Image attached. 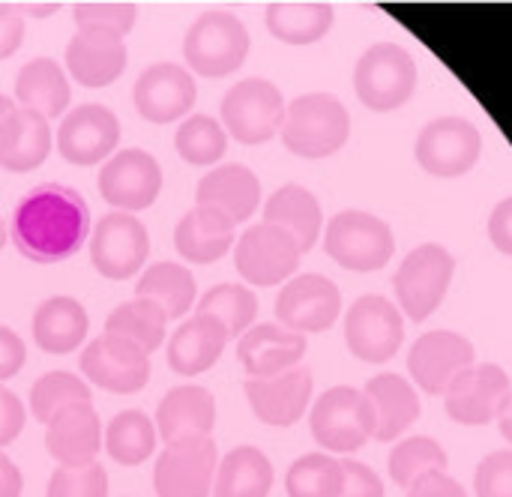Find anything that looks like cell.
Masks as SVG:
<instances>
[{"label": "cell", "mask_w": 512, "mask_h": 497, "mask_svg": "<svg viewBox=\"0 0 512 497\" xmlns=\"http://www.w3.org/2000/svg\"><path fill=\"white\" fill-rule=\"evenodd\" d=\"M486 231H489L492 246H495L498 252H504V255H510L512 258V195L495 204Z\"/></svg>", "instance_id": "cell-51"}, {"label": "cell", "mask_w": 512, "mask_h": 497, "mask_svg": "<svg viewBox=\"0 0 512 497\" xmlns=\"http://www.w3.org/2000/svg\"><path fill=\"white\" fill-rule=\"evenodd\" d=\"M84 402H90V387H87V381H81L69 372H48L30 390L33 417L45 426L57 411H63L69 405H84Z\"/></svg>", "instance_id": "cell-43"}, {"label": "cell", "mask_w": 512, "mask_h": 497, "mask_svg": "<svg viewBox=\"0 0 512 497\" xmlns=\"http://www.w3.org/2000/svg\"><path fill=\"white\" fill-rule=\"evenodd\" d=\"M195 288H198V282H195L192 270H186L183 264H174V261H159L144 270V276L135 285V297L156 303L171 321V318H183L192 309Z\"/></svg>", "instance_id": "cell-36"}, {"label": "cell", "mask_w": 512, "mask_h": 497, "mask_svg": "<svg viewBox=\"0 0 512 497\" xmlns=\"http://www.w3.org/2000/svg\"><path fill=\"white\" fill-rule=\"evenodd\" d=\"M510 396L512 381L507 369L498 363H474L447 387L444 408L459 426H489L501 420Z\"/></svg>", "instance_id": "cell-10"}, {"label": "cell", "mask_w": 512, "mask_h": 497, "mask_svg": "<svg viewBox=\"0 0 512 497\" xmlns=\"http://www.w3.org/2000/svg\"><path fill=\"white\" fill-rule=\"evenodd\" d=\"M345 483L342 459L327 453H309L300 456L285 477L288 497H339Z\"/></svg>", "instance_id": "cell-39"}, {"label": "cell", "mask_w": 512, "mask_h": 497, "mask_svg": "<svg viewBox=\"0 0 512 497\" xmlns=\"http://www.w3.org/2000/svg\"><path fill=\"white\" fill-rule=\"evenodd\" d=\"M336 21L327 0H276L267 6V30L288 45H312L330 33Z\"/></svg>", "instance_id": "cell-34"}, {"label": "cell", "mask_w": 512, "mask_h": 497, "mask_svg": "<svg viewBox=\"0 0 512 497\" xmlns=\"http://www.w3.org/2000/svg\"><path fill=\"white\" fill-rule=\"evenodd\" d=\"M15 108H18V105H15L9 96H0V126L12 117V111H15Z\"/></svg>", "instance_id": "cell-56"}, {"label": "cell", "mask_w": 512, "mask_h": 497, "mask_svg": "<svg viewBox=\"0 0 512 497\" xmlns=\"http://www.w3.org/2000/svg\"><path fill=\"white\" fill-rule=\"evenodd\" d=\"M306 354V336L291 333L282 324H258L240 336L237 360L249 378H276L300 366Z\"/></svg>", "instance_id": "cell-24"}, {"label": "cell", "mask_w": 512, "mask_h": 497, "mask_svg": "<svg viewBox=\"0 0 512 497\" xmlns=\"http://www.w3.org/2000/svg\"><path fill=\"white\" fill-rule=\"evenodd\" d=\"M405 342V318L396 303L378 294L360 297L345 315V345L363 363H387Z\"/></svg>", "instance_id": "cell-11"}, {"label": "cell", "mask_w": 512, "mask_h": 497, "mask_svg": "<svg viewBox=\"0 0 512 497\" xmlns=\"http://www.w3.org/2000/svg\"><path fill=\"white\" fill-rule=\"evenodd\" d=\"M498 426H501V435H504V438L512 444V396H510L507 411H504V414H501V420H498Z\"/></svg>", "instance_id": "cell-54"}, {"label": "cell", "mask_w": 512, "mask_h": 497, "mask_svg": "<svg viewBox=\"0 0 512 497\" xmlns=\"http://www.w3.org/2000/svg\"><path fill=\"white\" fill-rule=\"evenodd\" d=\"M315 378L309 369L297 366L276 378H249L246 381V399L255 411V417L273 429H288L303 420L312 402Z\"/></svg>", "instance_id": "cell-21"}, {"label": "cell", "mask_w": 512, "mask_h": 497, "mask_svg": "<svg viewBox=\"0 0 512 497\" xmlns=\"http://www.w3.org/2000/svg\"><path fill=\"white\" fill-rule=\"evenodd\" d=\"M51 126L45 117L15 108L0 126V168L24 174L39 168L51 153Z\"/></svg>", "instance_id": "cell-29"}, {"label": "cell", "mask_w": 512, "mask_h": 497, "mask_svg": "<svg viewBox=\"0 0 512 497\" xmlns=\"http://www.w3.org/2000/svg\"><path fill=\"white\" fill-rule=\"evenodd\" d=\"M159 189H162V168L147 150L138 147L114 153L99 171V192L120 213L147 210L159 198Z\"/></svg>", "instance_id": "cell-16"}, {"label": "cell", "mask_w": 512, "mask_h": 497, "mask_svg": "<svg viewBox=\"0 0 512 497\" xmlns=\"http://www.w3.org/2000/svg\"><path fill=\"white\" fill-rule=\"evenodd\" d=\"M354 90L372 111H396L417 90V60L399 42L369 45L354 66Z\"/></svg>", "instance_id": "cell-3"}, {"label": "cell", "mask_w": 512, "mask_h": 497, "mask_svg": "<svg viewBox=\"0 0 512 497\" xmlns=\"http://www.w3.org/2000/svg\"><path fill=\"white\" fill-rule=\"evenodd\" d=\"M324 249L339 267L354 273H372L384 270L393 261L396 237L381 216L366 210H342L327 222Z\"/></svg>", "instance_id": "cell-4"}, {"label": "cell", "mask_w": 512, "mask_h": 497, "mask_svg": "<svg viewBox=\"0 0 512 497\" xmlns=\"http://www.w3.org/2000/svg\"><path fill=\"white\" fill-rule=\"evenodd\" d=\"M6 240H9V231H6V225L0 222V249L6 246Z\"/></svg>", "instance_id": "cell-57"}, {"label": "cell", "mask_w": 512, "mask_h": 497, "mask_svg": "<svg viewBox=\"0 0 512 497\" xmlns=\"http://www.w3.org/2000/svg\"><path fill=\"white\" fill-rule=\"evenodd\" d=\"M183 54L198 75L225 78L249 57V30L231 12H207L186 30Z\"/></svg>", "instance_id": "cell-7"}, {"label": "cell", "mask_w": 512, "mask_h": 497, "mask_svg": "<svg viewBox=\"0 0 512 497\" xmlns=\"http://www.w3.org/2000/svg\"><path fill=\"white\" fill-rule=\"evenodd\" d=\"M300 255L303 252L288 231L270 222H258L240 234L237 249H234V264L249 285L270 288L294 276Z\"/></svg>", "instance_id": "cell-12"}, {"label": "cell", "mask_w": 512, "mask_h": 497, "mask_svg": "<svg viewBox=\"0 0 512 497\" xmlns=\"http://www.w3.org/2000/svg\"><path fill=\"white\" fill-rule=\"evenodd\" d=\"M9 237L24 258L57 264L75 255L90 237V207L72 186L42 183L18 201Z\"/></svg>", "instance_id": "cell-1"}, {"label": "cell", "mask_w": 512, "mask_h": 497, "mask_svg": "<svg viewBox=\"0 0 512 497\" xmlns=\"http://www.w3.org/2000/svg\"><path fill=\"white\" fill-rule=\"evenodd\" d=\"M78 30H114L126 36L135 27V3L129 0H81L72 9Z\"/></svg>", "instance_id": "cell-44"}, {"label": "cell", "mask_w": 512, "mask_h": 497, "mask_svg": "<svg viewBox=\"0 0 512 497\" xmlns=\"http://www.w3.org/2000/svg\"><path fill=\"white\" fill-rule=\"evenodd\" d=\"M126 42L114 30H75L66 45V69L81 87H108L126 69Z\"/></svg>", "instance_id": "cell-23"}, {"label": "cell", "mask_w": 512, "mask_h": 497, "mask_svg": "<svg viewBox=\"0 0 512 497\" xmlns=\"http://www.w3.org/2000/svg\"><path fill=\"white\" fill-rule=\"evenodd\" d=\"M480 153H483L480 129L459 114L429 120L414 141L417 165L435 177H462L474 171Z\"/></svg>", "instance_id": "cell-9"}, {"label": "cell", "mask_w": 512, "mask_h": 497, "mask_svg": "<svg viewBox=\"0 0 512 497\" xmlns=\"http://www.w3.org/2000/svg\"><path fill=\"white\" fill-rule=\"evenodd\" d=\"M177 153L189 165H216L228 150V135L222 123L210 114H192L180 123L174 135Z\"/></svg>", "instance_id": "cell-42"}, {"label": "cell", "mask_w": 512, "mask_h": 497, "mask_svg": "<svg viewBox=\"0 0 512 497\" xmlns=\"http://www.w3.org/2000/svg\"><path fill=\"white\" fill-rule=\"evenodd\" d=\"M150 255V234L135 213H105L90 234V261L105 279L135 276Z\"/></svg>", "instance_id": "cell-13"}, {"label": "cell", "mask_w": 512, "mask_h": 497, "mask_svg": "<svg viewBox=\"0 0 512 497\" xmlns=\"http://www.w3.org/2000/svg\"><path fill=\"white\" fill-rule=\"evenodd\" d=\"M15 99L18 108L33 111L45 120L60 117L69 108V78L54 60L36 57L21 66L15 78Z\"/></svg>", "instance_id": "cell-32"}, {"label": "cell", "mask_w": 512, "mask_h": 497, "mask_svg": "<svg viewBox=\"0 0 512 497\" xmlns=\"http://www.w3.org/2000/svg\"><path fill=\"white\" fill-rule=\"evenodd\" d=\"M57 9H60V3H30L27 6V12H33V15H51Z\"/></svg>", "instance_id": "cell-55"}, {"label": "cell", "mask_w": 512, "mask_h": 497, "mask_svg": "<svg viewBox=\"0 0 512 497\" xmlns=\"http://www.w3.org/2000/svg\"><path fill=\"white\" fill-rule=\"evenodd\" d=\"M285 96L267 78H246L234 84L222 99V123L240 144H264L285 123Z\"/></svg>", "instance_id": "cell-8"}, {"label": "cell", "mask_w": 512, "mask_h": 497, "mask_svg": "<svg viewBox=\"0 0 512 497\" xmlns=\"http://www.w3.org/2000/svg\"><path fill=\"white\" fill-rule=\"evenodd\" d=\"M342 312V291L321 273L291 279L276 297V318L291 333H324Z\"/></svg>", "instance_id": "cell-15"}, {"label": "cell", "mask_w": 512, "mask_h": 497, "mask_svg": "<svg viewBox=\"0 0 512 497\" xmlns=\"http://www.w3.org/2000/svg\"><path fill=\"white\" fill-rule=\"evenodd\" d=\"M45 497H108V474L96 462L78 468L60 465L48 480Z\"/></svg>", "instance_id": "cell-45"}, {"label": "cell", "mask_w": 512, "mask_h": 497, "mask_svg": "<svg viewBox=\"0 0 512 497\" xmlns=\"http://www.w3.org/2000/svg\"><path fill=\"white\" fill-rule=\"evenodd\" d=\"M309 429L324 453H357L375 438L372 402L357 387H330L312 405Z\"/></svg>", "instance_id": "cell-6"}, {"label": "cell", "mask_w": 512, "mask_h": 497, "mask_svg": "<svg viewBox=\"0 0 512 497\" xmlns=\"http://www.w3.org/2000/svg\"><path fill=\"white\" fill-rule=\"evenodd\" d=\"M195 201H198V207L219 210L234 225H240V222H246L258 210V204H261V183L240 162L219 165V168H213V171H207L201 177Z\"/></svg>", "instance_id": "cell-27"}, {"label": "cell", "mask_w": 512, "mask_h": 497, "mask_svg": "<svg viewBox=\"0 0 512 497\" xmlns=\"http://www.w3.org/2000/svg\"><path fill=\"white\" fill-rule=\"evenodd\" d=\"M216 441L204 438L183 447H165L156 459L153 486L159 497H210L216 477Z\"/></svg>", "instance_id": "cell-20"}, {"label": "cell", "mask_w": 512, "mask_h": 497, "mask_svg": "<svg viewBox=\"0 0 512 497\" xmlns=\"http://www.w3.org/2000/svg\"><path fill=\"white\" fill-rule=\"evenodd\" d=\"M273 489V465L258 447H234L216 465L210 497H267Z\"/></svg>", "instance_id": "cell-35"}, {"label": "cell", "mask_w": 512, "mask_h": 497, "mask_svg": "<svg viewBox=\"0 0 512 497\" xmlns=\"http://www.w3.org/2000/svg\"><path fill=\"white\" fill-rule=\"evenodd\" d=\"M120 144V120L105 105H78L72 108L57 129V150L72 165L105 162Z\"/></svg>", "instance_id": "cell-18"}, {"label": "cell", "mask_w": 512, "mask_h": 497, "mask_svg": "<svg viewBox=\"0 0 512 497\" xmlns=\"http://www.w3.org/2000/svg\"><path fill=\"white\" fill-rule=\"evenodd\" d=\"M24 420H27V417H24V405H21V399H18L12 390L0 387V447L12 444V441L21 435Z\"/></svg>", "instance_id": "cell-48"}, {"label": "cell", "mask_w": 512, "mask_h": 497, "mask_svg": "<svg viewBox=\"0 0 512 497\" xmlns=\"http://www.w3.org/2000/svg\"><path fill=\"white\" fill-rule=\"evenodd\" d=\"M198 312L213 315V318L228 330L231 339H234V336L240 339V336L252 327L255 315H258V297H255L246 285L225 282V285L210 288V291L201 297Z\"/></svg>", "instance_id": "cell-41"}, {"label": "cell", "mask_w": 512, "mask_h": 497, "mask_svg": "<svg viewBox=\"0 0 512 497\" xmlns=\"http://www.w3.org/2000/svg\"><path fill=\"white\" fill-rule=\"evenodd\" d=\"M228 339H231L228 330L213 315H204V312L192 315L186 324H180V330L168 342L171 372H177L183 378H195V375L213 369L216 360L222 357Z\"/></svg>", "instance_id": "cell-28"}, {"label": "cell", "mask_w": 512, "mask_h": 497, "mask_svg": "<svg viewBox=\"0 0 512 497\" xmlns=\"http://www.w3.org/2000/svg\"><path fill=\"white\" fill-rule=\"evenodd\" d=\"M282 144L303 159H327L351 138V114L333 93H303L288 102L282 123Z\"/></svg>", "instance_id": "cell-2"}, {"label": "cell", "mask_w": 512, "mask_h": 497, "mask_svg": "<svg viewBox=\"0 0 512 497\" xmlns=\"http://www.w3.org/2000/svg\"><path fill=\"white\" fill-rule=\"evenodd\" d=\"M24 42V15L12 3H0V60L12 57Z\"/></svg>", "instance_id": "cell-50"}, {"label": "cell", "mask_w": 512, "mask_h": 497, "mask_svg": "<svg viewBox=\"0 0 512 497\" xmlns=\"http://www.w3.org/2000/svg\"><path fill=\"white\" fill-rule=\"evenodd\" d=\"M45 447L60 465H69V468L96 462V453L102 447V426H99L96 408L84 402V405H69L57 411L48 420Z\"/></svg>", "instance_id": "cell-25"}, {"label": "cell", "mask_w": 512, "mask_h": 497, "mask_svg": "<svg viewBox=\"0 0 512 497\" xmlns=\"http://www.w3.org/2000/svg\"><path fill=\"white\" fill-rule=\"evenodd\" d=\"M165 327H168V315L156 303L141 297L117 306L105 321V333L138 345L144 354H153L165 342Z\"/></svg>", "instance_id": "cell-37"}, {"label": "cell", "mask_w": 512, "mask_h": 497, "mask_svg": "<svg viewBox=\"0 0 512 497\" xmlns=\"http://www.w3.org/2000/svg\"><path fill=\"white\" fill-rule=\"evenodd\" d=\"M264 222L279 225L282 231H288L297 240L300 252H309L318 243L321 228H324V216H321L318 198L306 186H297V183H288V186L276 189L267 198Z\"/></svg>", "instance_id": "cell-31"}, {"label": "cell", "mask_w": 512, "mask_h": 497, "mask_svg": "<svg viewBox=\"0 0 512 497\" xmlns=\"http://www.w3.org/2000/svg\"><path fill=\"white\" fill-rule=\"evenodd\" d=\"M216 426V402L213 393L195 384L174 387L165 393L156 411V429L165 447H183L210 438Z\"/></svg>", "instance_id": "cell-22"}, {"label": "cell", "mask_w": 512, "mask_h": 497, "mask_svg": "<svg viewBox=\"0 0 512 497\" xmlns=\"http://www.w3.org/2000/svg\"><path fill=\"white\" fill-rule=\"evenodd\" d=\"M447 468H450L447 450L435 438H426V435L405 438L402 444H396V450L387 459V471L393 483L402 489H411L420 477L432 471H447Z\"/></svg>", "instance_id": "cell-40"}, {"label": "cell", "mask_w": 512, "mask_h": 497, "mask_svg": "<svg viewBox=\"0 0 512 497\" xmlns=\"http://www.w3.org/2000/svg\"><path fill=\"white\" fill-rule=\"evenodd\" d=\"M135 108L150 123H174L186 117L198 99V87L192 75L177 63H153L147 66L132 87Z\"/></svg>", "instance_id": "cell-19"}, {"label": "cell", "mask_w": 512, "mask_h": 497, "mask_svg": "<svg viewBox=\"0 0 512 497\" xmlns=\"http://www.w3.org/2000/svg\"><path fill=\"white\" fill-rule=\"evenodd\" d=\"M477 497H512V450H498L477 465Z\"/></svg>", "instance_id": "cell-46"}, {"label": "cell", "mask_w": 512, "mask_h": 497, "mask_svg": "<svg viewBox=\"0 0 512 497\" xmlns=\"http://www.w3.org/2000/svg\"><path fill=\"white\" fill-rule=\"evenodd\" d=\"M90 330L84 306L72 297H51L33 312V339L48 354H72Z\"/></svg>", "instance_id": "cell-33"}, {"label": "cell", "mask_w": 512, "mask_h": 497, "mask_svg": "<svg viewBox=\"0 0 512 497\" xmlns=\"http://www.w3.org/2000/svg\"><path fill=\"white\" fill-rule=\"evenodd\" d=\"M105 450L117 465L135 468L156 450V426L141 411H120L105 429Z\"/></svg>", "instance_id": "cell-38"}, {"label": "cell", "mask_w": 512, "mask_h": 497, "mask_svg": "<svg viewBox=\"0 0 512 497\" xmlns=\"http://www.w3.org/2000/svg\"><path fill=\"white\" fill-rule=\"evenodd\" d=\"M81 372L96 387H102L108 393L129 396V393H138V390L147 387V381H150V357L138 345L105 333V336L93 339L84 348Z\"/></svg>", "instance_id": "cell-17"}, {"label": "cell", "mask_w": 512, "mask_h": 497, "mask_svg": "<svg viewBox=\"0 0 512 497\" xmlns=\"http://www.w3.org/2000/svg\"><path fill=\"white\" fill-rule=\"evenodd\" d=\"M234 222L210 207L189 210L174 228L177 252L192 264H213L234 246Z\"/></svg>", "instance_id": "cell-30"}, {"label": "cell", "mask_w": 512, "mask_h": 497, "mask_svg": "<svg viewBox=\"0 0 512 497\" xmlns=\"http://www.w3.org/2000/svg\"><path fill=\"white\" fill-rule=\"evenodd\" d=\"M363 393L372 402L375 441H381V444H393L396 438H402L423 414L417 387L411 381H405L402 375H396V372L375 375L363 387Z\"/></svg>", "instance_id": "cell-26"}, {"label": "cell", "mask_w": 512, "mask_h": 497, "mask_svg": "<svg viewBox=\"0 0 512 497\" xmlns=\"http://www.w3.org/2000/svg\"><path fill=\"white\" fill-rule=\"evenodd\" d=\"M342 471H345V483L339 497H384V483L369 465L342 459Z\"/></svg>", "instance_id": "cell-47"}, {"label": "cell", "mask_w": 512, "mask_h": 497, "mask_svg": "<svg viewBox=\"0 0 512 497\" xmlns=\"http://www.w3.org/2000/svg\"><path fill=\"white\" fill-rule=\"evenodd\" d=\"M477 363V348L453 330L423 333L408 354V372L414 384L429 396H444L447 387Z\"/></svg>", "instance_id": "cell-14"}, {"label": "cell", "mask_w": 512, "mask_h": 497, "mask_svg": "<svg viewBox=\"0 0 512 497\" xmlns=\"http://www.w3.org/2000/svg\"><path fill=\"white\" fill-rule=\"evenodd\" d=\"M21 489H24L21 471L12 465L9 456L0 453V497H21Z\"/></svg>", "instance_id": "cell-53"}, {"label": "cell", "mask_w": 512, "mask_h": 497, "mask_svg": "<svg viewBox=\"0 0 512 497\" xmlns=\"http://www.w3.org/2000/svg\"><path fill=\"white\" fill-rule=\"evenodd\" d=\"M405 497H468L465 486L450 477L447 471H432L426 477H420L411 489H405Z\"/></svg>", "instance_id": "cell-49"}, {"label": "cell", "mask_w": 512, "mask_h": 497, "mask_svg": "<svg viewBox=\"0 0 512 497\" xmlns=\"http://www.w3.org/2000/svg\"><path fill=\"white\" fill-rule=\"evenodd\" d=\"M453 273H456V258L450 249H444L441 243H420L405 255V261L393 276L399 309L417 324L429 321L435 309L444 303L453 285Z\"/></svg>", "instance_id": "cell-5"}, {"label": "cell", "mask_w": 512, "mask_h": 497, "mask_svg": "<svg viewBox=\"0 0 512 497\" xmlns=\"http://www.w3.org/2000/svg\"><path fill=\"white\" fill-rule=\"evenodd\" d=\"M24 360H27V348L21 336L12 333L9 327H0V381H9L12 375H18Z\"/></svg>", "instance_id": "cell-52"}]
</instances>
